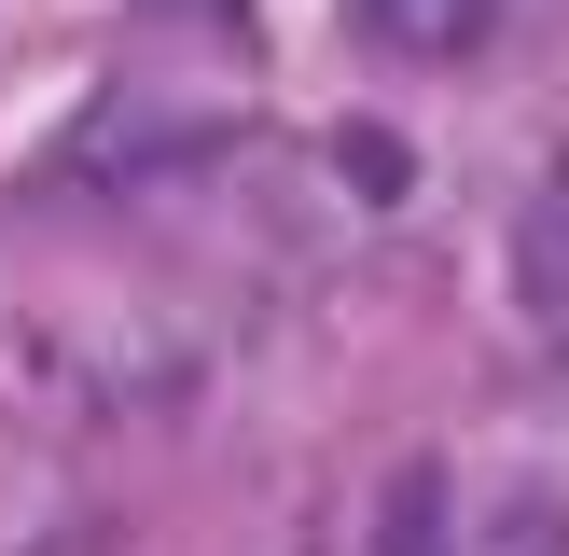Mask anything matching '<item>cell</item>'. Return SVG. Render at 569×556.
<instances>
[{"instance_id":"obj_1","label":"cell","mask_w":569,"mask_h":556,"mask_svg":"<svg viewBox=\"0 0 569 556\" xmlns=\"http://www.w3.org/2000/svg\"><path fill=\"white\" fill-rule=\"evenodd\" d=\"M487 14H500V0H361V28H376L389 56H472Z\"/></svg>"},{"instance_id":"obj_2","label":"cell","mask_w":569,"mask_h":556,"mask_svg":"<svg viewBox=\"0 0 569 556\" xmlns=\"http://www.w3.org/2000/svg\"><path fill=\"white\" fill-rule=\"evenodd\" d=\"M459 556H569V500H556V487H515V500H487Z\"/></svg>"},{"instance_id":"obj_3","label":"cell","mask_w":569,"mask_h":556,"mask_svg":"<svg viewBox=\"0 0 569 556\" xmlns=\"http://www.w3.org/2000/svg\"><path fill=\"white\" fill-rule=\"evenodd\" d=\"M542 348L569 361V278H542Z\"/></svg>"}]
</instances>
